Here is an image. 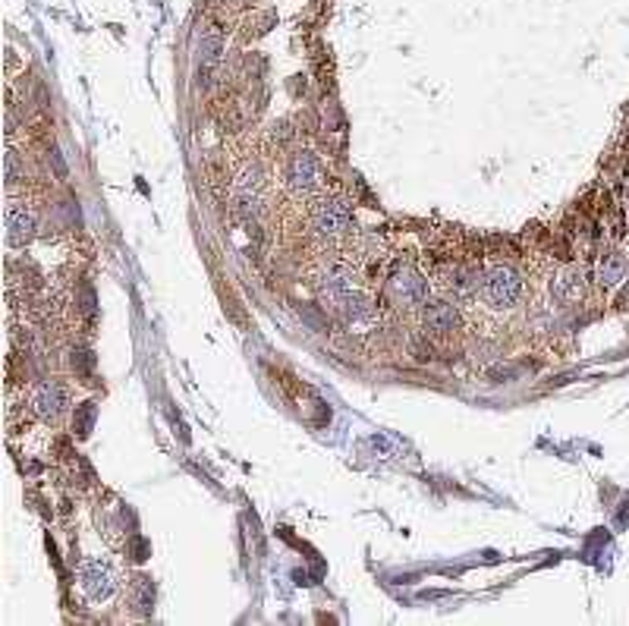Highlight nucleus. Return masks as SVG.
Segmentation results:
<instances>
[{
  "mask_svg": "<svg viewBox=\"0 0 629 626\" xmlns=\"http://www.w3.org/2000/svg\"><path fill=\"white\" fill-rule=\"evenodd\" d=\"M79 586L92 601H107L117 592V570L107 560H85L79 567Z\"/></svg>",
  "mask_w": 629,
  "mask_h": 626,
  "instance_id": "obj_5",
  "label": "nucleus"
},
{
  "mask_svg": "<svg viewBox=\"0 0 629 626\" xmlns=\"http://www.w3.org/2000/svg\"><path fill=\"white\" fill-rule=\"evenodd\" d=\"M67 391H63V384L57 381H41L38 391L32 394V409L45 419V422H57L63 416V409H67Z\"/></svg>",
  "mask_w": 629,
  "mask_h": 626,
  "instance_id": "obj_8",
  "label": "nucleus"
},
{
  "mask_svg": "<svg viewBox=\"0 0 629 626\" xmlns=\"http://www.w3.org/2000/svg\"><path fill=\"white\" fill-rule=\"evenodd\" d=\"M321 161L312 155V151H296V155L290 158V167H287V186L290 192H296V196H315V192L321 189Z\"/></svg>",
  "mask_w": 629,
  "mask_h": 626,
  "instance_id": "obj_4",
  "label": "nucleus"
},
{
  "mask_svg": "<svg viewBox=\"0 0 629 626\" xmlns=\"http://www.w3.org/2000/svg\"><path fill=\"white\" fill-rule=\"evenodd\" d=\"M221 67H224V35L211 29L202 35V45H199V76L211 82L221 73Z\"/></svg>",
  "mask_w": 629,
  "mask_h": 626,
  "instance_id": "obj_11",
  "label": "nucleus"
},
{
  "mask_svg": "<svg viewBox=\"0 0 629 626\" xmlns=\"http://www.w3.org/2000/svg\"><path fill=\"white\" fill-rule=\"evenodd\" d=\"M312 230L321 236V240H343L346 233L353 230V208L340 196H324L318 199V205L312 208Z\"/></svg>",
  "mask_w": 629,
  "mask_h": 626,
  "instance_id": "obj_2",
  "label": "nucleus"
},
{
  "mask_svg": "<svg viewBox=\"0 0 629 626\" xmlns=\"http://www.w3.org/2000/svg\"><path fill=\"white\" fill-rule=\"evenodd\" d=\"M626 277H629V258L620 249H607V252L598 255V262H595V284L601 290L620 287Z\"/></svg>",
  "mask_w": 629,
  "mask_h": 626,
  "instance_id": "obj_9",
  "label": "nucleus"
},
{
  "mask_svg": "<svg viewBox=\"0 0 629 626\" xmlns=\"http://www.w3.org/2000/svg\"><path fill=\"white\" fill-rule=\"evenodd\" d=\"M482 277H485V271L472 268V265H453V268H447L441 284L447 293H453V299H469L475 293H482Z\"/></svg>",
  "mask_w": 629,
  "mask_h": 626,
  "instance_id": "obj_10",
  "label": "nucleus"
},
{
  "mask_svg": "<svg viewBox=\"0 0 629 626\" xmlns=\"http://www.w3.org/2000/svg\"><path fill=\"white\" fill-rule=\"evenodd\" d=\"M387 299L400 309H422L428 302V277L422 271H416L412 265H400L387 274Z\"/></svg>",
  "mask_w": 629,
  "mask_h": 626,
  "instance_id": "obj_1",
  "label": "nucleus"
},
{
  "mask_svg": "<svg viewBox=\"0 0 629 626\" xmlns=\"http://www.w3.org/2000/svg\"><path fill=\"white\" fill-rule=\"evenodd\" d=\"M26 177V164L23 161H19V151L16 148H10L7 151V186L13 189L19 180H23Z\"/></svg>",
  "mask_w": 629,
  "mask_h": 626,
  "instance_id": "obj_13",
  "label": "nucleus"
},
{
  "mask_svg": "<svg viewBox=\"0 0 629 626\" xmlns=\"http://www.w3.org/2000/svg\"><path fill=\"white\" fill-rule=\"evenodd\" d=\"M519 296H523V277H519L510 265H494L482 277V299L491 309H513Z\"/></svg>",
  "mask_w": 629,
  "mask_h": 626,
  "instance_id": "obj_3",
  "label": "nucleus"
},
{
  "mask_svg": "<svg viewBox=\"0 0 629 626\" xmlns=\"http://www.w3.org/2000/svg\"><path fill=\"white\" fill-rule=\"evenodd\" d=\"M422 328L431 337H447L460 328V309L453 306L450 299H428L425 306L419 309Z\"/></svg>",
  "mask_w": 629,
  "mask_h": 626,
  "instance_id": "obj_6",
  "label": "nucleus"
},
{
  "mask_svg": "<svg viewBox=\"0 0 629 626\" xmlns=\"http://www.w3.org/2000/svg\"><path fill=\"white\" fill-rule=\"evenodd\" d=\"M551 296L560 302V306H576V302L585 296V277L579 268H567L554 277L551 284Z\"/></svg>",
  "mask_w": 629,
  "mask_h": 626,
  "instance_id": "obj_12",
  "label": "nucleus"
},
{
  "mask_svg": "<svg viewBox=\"0 0 629 626\" xmlns=\"http://www.w3.org/2000/svg\"><path fill=\"white\" fill-rule=\"evenodd\" d=\"M35 233H38V218H35V211L23 202H10L7 205V243L16 246V249H23L35 240Z\"/></svg>",
  "mask_w": 629,
  "mask_h": 626,
  "instance_id": "obj_7",
  "label": "nucleus"
}]
</instances>
